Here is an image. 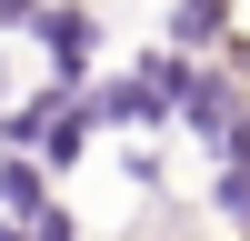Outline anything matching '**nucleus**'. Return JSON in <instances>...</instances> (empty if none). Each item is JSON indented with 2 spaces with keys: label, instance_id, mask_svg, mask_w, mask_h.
<instances>
[{
  "label": "nucleus",
  "instance_id": "obj_4",
  "mask_svg": "<svg viewBox=\"0 0 250 241\" xmlns=\"http://www.w3.org/2000/svg\"><path fill=\"white\" fill-rule=\"evenodd\" d=\"M40 20V0H0V30H30Z\"/></svg>",
  "mask_w": 250,
  "mask_h": 241
},
{
  "label": "nucleus",
  "instance_id": "obj_5",
  "mask_svg": "<svg viewBox=\"0 0 250 241\" xmlns=\"http://www.w3.org/2000/svg\"><path fill=\"white\" fill-rule=\"evenodd\" d=\"M0 111H10V60H0Z\"/></svg>",
  "mask_w": 250,
  "mask_h": 241
},
{
  "label": "nucleus",
  "instance_id": "obj_2",
  "mask_svg": "<svg viewBox=\"0 0 250 241\" xmlns=\"http://www.w3.org/2000/svg\"><path fill=\"white\" fill-rule=\"evenodd\" d=\"M50 171H40V161H20V151H0V221H40L50 211Z\"/></svg>",
  "mask_w": 250,
  "mask_h": 241
},
{
  "label": "nucleus",
  "instance_id": "obj_3",
  "mask_svg": "<svg viewBox=\"0 0 250 241\" xmlns=\"http://www.w3.org/2000/svg\"><path fill=\"white\" fill-rule=\"evenodd\" d=\"M210 40H230V0H170V50H210Z\"/></svg>",
  "mask_w": 250,
  "mask_h": 241
},
{
  "label": "nucleus",
  "instance_id": "obj_6",
  "mask_svg": "<svg viewBox=\"0 0 250 241\" xmlns=\"http://www.w3.org/2000/svg\"><path fill=\"white\" fill-rule=\"evenodd\" d=\"M0 241H30V231H20V221H0Z\"/></svg>",
  "mask_w": 250,
  "mask_h": 241
},
{
  "label": "nucleus",
  "instance_id": "obj_1",
  "mask_svg": "<svg viewBox=\"0 0 250 241\" xmlns=\"http://www.w3.org/2000/svg\"><path fill=\"white\" fill-rule=\"evenodd\" d=\"M30 40L50 50V80H70V91H90V50H100V20H90V10H70V0H40Z\"/></svg>",
  "mask_w": 250,
  "mask_h": 241
}]
</instances>
